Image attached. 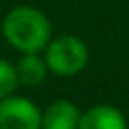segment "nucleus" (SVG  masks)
<instances>
[{"label":"nucleus","instance_id":"nucleus-1","mask_svg":"<svg viewBox=\"0 0 129 129\" xmlns=\"http://www.w3.org/2000/svg\"><path fill=\"white\" fill-rule=\"evenodd\" d=\"M2 34L20 54L42 52L52 38V26L42 10L22 4L10 8L2 18Z\"/></svg>","mask_w":129,"mask_h":129},{"label":"nucleus","instance_id":"nucleus-2","mask_svg":"<svg viewBox=\"0 0 129 129\" xmlns=\"http://www.w3.org/2000/svg\"><path fill=\"white\" fill-rule=\"evenodd\" d=\"M42 52L48 71L58 77H75L89 62V48L85 40L75 34H60L50 38Z\"/></svg>","mask_w":129,"mask_h":129},{"label":"nucleus","instance_id":"nucleus-3","mask_svg":"<svg viewBox=\"0 0 129 129\" xmlns=\"http://www.w3.org/2000/svg\"><path fill=\"white\" fill-rule=\"evenodd\" d=\"M42 111L36 103L22 95L0 99V129H40Z\"/></svg>","mask_w":129,"mask_h":129},{"label":"nucleus","instance_id":"nucleus-4","mask_svg":"<svg viewBox=\"0 0 129 129\" xmlns=\"http://www.w3.org/2000/svg\"><path fill=\"white\" fill-rule=\"evenodd\" d=\"M81 111L73 101L56 99L42 109L40 129H79Z\"/></svg>","mask_w":129,"mask_h":129},{"label":"nucleus","instance_id":"nucleus-5","mask_svg":"<svg viewBox=\"0 0 129 129\" xmlns=\"http://www.w3.org/2000/svg\"><path fill=\"white\" fill-rule=\"evenodd\" d=\"M79 129H127V119L113 105H93L81 113Z\"/></svg>","mask_w":129,"mask_h":129},{"label":"nucleus","instance_id":"nucleus-6","mask_svg":"<svg viewBox=\"0 0 129 129\" xmlns=\"http://www.w3.org/2000/svg\"><path fill=\"white\" fill-rule=\"evenodd\" d=\"M14 67H16L18 83L24 85V87H38L46 79V73H48L46 60L38 52H26V54H22L20 60Z\"/></svg>","mask_w":129,"mask_h":129},{"label":"nucleus","instance_id":"nucleus-7","mask_svg":"<svg viewBox=\"0 0 129 129\" xmlns=\"http://www.w3.org/2000/svg\"><path fill=\"white\" fill-rule=\"evenodd\" d=\"M18 77H16V67L6 60V58H0V99L16 93V87H18Z\"/></svg>","mask_w":129,"mask_h":129}]
</instances>
